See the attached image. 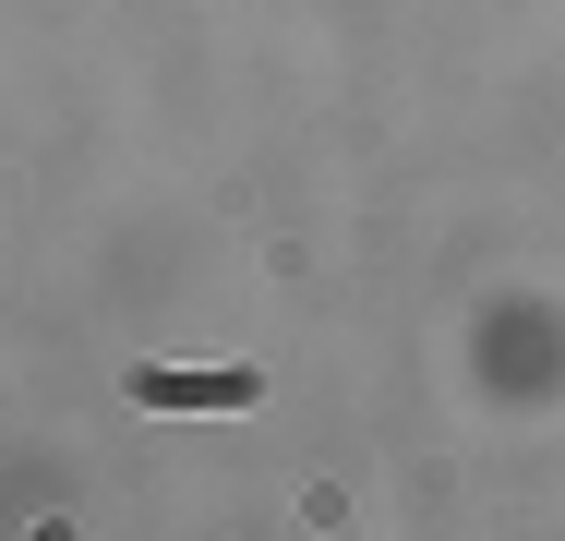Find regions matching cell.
<instances>
[{"label": "cell", "mask_w": 565, "mask_h": 541, "mask_svg": "<svg viewBox=\"0 0 565 541\" xmlns=\"http://www.w3.org/2000/svg\"><path fill=\"white\" fill-rule=\"evenodd\" d=\"M132 397H145V410H241L253 373H145Z\"/></svg>", "instance_id": "6da1fadb"}]
</instances>
